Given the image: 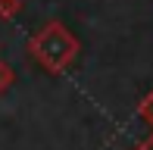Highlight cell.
<instances>
[{
	"mask_svg": "<svg viewBox=\"0 0 153 150\" xmlns=\"http://www.w3.org/2000/svg\"><path fill=\"white\" fill-rule=\"evenodd\" d=\"M75 50H78V41L69 35L59 22H50L31 38V53L41 66L47 69H66L75 59Z\"/></svg>",
	"mask_w": 153,
	"mask_h": 150,
	"instance_id": "cell-1",
	"label": "cell"
},
{
	"mask_svg": "<svg viewBox=\"0 0 153 150\" xmlns=\"http://www.w3.org/2000/svg\"><path fill=\"white\" fill-rule=\"evenodd\" d=\"M22 10V3H19V0H0V16H16V13Z\"/></svg>",
	"mask_w": 153,
	"mask_h": 150,
	"instance_id": "cell-2",
	"label": "cell"
},
{
	"mask_svg": "<svg viewBox=\"0 0 153 150\" xmlns=\"http://www.w3.org/2000/svg\"><path fill=\"white\" fill-rule=\"evenodd\" d=\"M10 75H13V72L6 69L3 63H0V88H6V85H10Z\"/></svg>",
	"mask_w": 153,
	"mask_h": 150,
	"instance_id": "cell-3",
	"label": "cell"
},
{
	"mask_svg": "<svg viewBox=\"0 0 153 150\" xmlns=\"http://www.w3.org/2000/svg\"><path fill=\"white\" fill-rule=\"evenodd\" d=\"M144 116H147V119L153 122V97H150V103H147V110H144Z\"/></svg>",
	"mask_w": 153,
	"mask_h": 150,
	"instance_id": "cell-4",
	"label": "cell"
}]
</instances>
